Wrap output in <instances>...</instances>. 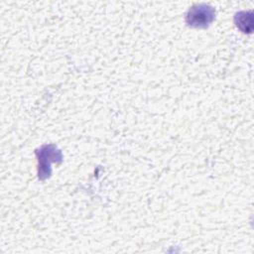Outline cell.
<instances>
[{"instance_id":"7a4b0ae2","label":"cell","mask_w":254,"mask_h":254,"mask_svg":"<svg viewBox=\"0 0 254 254\" xmlns=\"http://www.w3.org/2000/svg\"><path fill=\"white\" fill-rule=\"evenodd\" d=\"M214 17L215 12L212 7L206 4H197L189 10L186 21L190 27L204 28L214 20Z\"/></svg>"},{"instance_id":"6da1fadb","label":"cell","mask_w":254,"mask_h":254,"mask_svg":"<svg viewBox=\"0 0 254 254\" xmlns=\"http://www.w3.org/2000/svg\"><path fill=\"white\" fill-rule=\"evenodd\" d=\"M39 161V179L45 180L51 175V164L62 161V153L55 145H45L36 151Z\"/></svg>"},{"instance_id":"3957f363","label":"cell","mask_w":254,"mask_h":254,"mask_svg":"<svg viewBox=\"0 0 254 254\" xmlns=\"http://www.w3.org/2000/svg\"><path fill=\"white\" fill-rule=\"evenodd\" d=\"M235 23L237 27L244 33H250L252 30V15L247 12H239L235 15Z\"/></svg>"}]
</instances>
